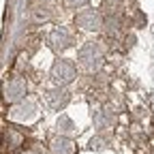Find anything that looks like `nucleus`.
Returning a JSON list of instances; mask_svg holds the SVG:
<instances>
[{"label": "nucleus", "instance_id": "obj_1", "mask_svg": "<svg viewBox=\"0 0 154 154\" xmlns=\"http://www.w3.org/2000/svg\"><path fill=\"white\" fill-rule=\"evenodd\" d=\"M73 66L69 64V62H64V60H60V62H56L54 64V69H51V75H54V79L56 82H62V84H66V82H71L73 79Z\"/></svg>", "mask_w": 154, "mask_h": 154}, {"label": "nucleus", "instance_id": "obj_2", "mask_svg": "<svg viewBox=\"0 0 154 154\" xmlns=\"http://www.w3.org/2000/svg\"><path fill=\"white\" fill-rule=\"evenodd\" d=\"M77 24L88 28V30H94V28H99L101 24V19H99V13H94V11H86V13H79L77 15Z\"/></svg>", "mask_w": 154, "mask_h": 154}, {"label": "nucleus", "instance_id": "obj_3", "mask_svg": "<svg viewBox=\"0 0 154 154\" xmlns=\"http://www.w3.org/2000/svg\"><path fill=\"white\" fill-rule=\"evenodd\" d=\"M88 0H66V5L69 7H82V5H86Z\"/></svg>", "mask_w": 154, "mask_h": 154}]
</instances>
